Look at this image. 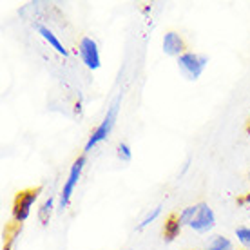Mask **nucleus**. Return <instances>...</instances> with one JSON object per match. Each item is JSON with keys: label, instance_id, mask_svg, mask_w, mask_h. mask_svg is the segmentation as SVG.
<instances>
[{"label": "nucleus", "instance_id": "obj_1", "mask_svg": "<svg viewBox=\"0 0 250 250\" xmlns=\"http://www.w3.org/2000/svg\"><path fill=\"white\" fill-rule=\"evenodd\" d=\"M120 104H122V96H116L114 102L109 105L105 116L102 120V124L93 131V134L89 136L87 144H85V152H91V150L96 147L98 144H102L104 140H107V136L111 134L114 124H116V118H118V111H120Z\"/></svg>", "mask_w": 250, "mask_h": 250}, {"label": "nucleus", "instance_id": "obj_2", "mask_svg": "<svg viewBox=\"0 0 250 250\" xmlns=\"http://www.w3.org/2000/svg\"><path fill=\"white\" fill-rule=\"evenodd\" d=\"M207 63H208V57L201 55V53H194V51H185L182 57L178 58V67L182 71V75L190 82L200 78L201 73L205 71Z\"/></svg>", "mask_w": 250, "mask_h": 250}, {"label": "nucleus", "instance_id": "obj_3", "mask_svg": "<svg viewBox=\"0 0 250 250\" xmlns=\"http://www.w3.org/2000/svg\"><path fill=\"white\" fill-rule=\"evenodd\" d=\"M83 165H85V156H78L75 160V163L71 165L67 180L63 182L62 192H60V198H58V208H60V210H65V208L69 207V203H71V196H73L76 185H78V182H80Z\"/></svg>", "mask_w": 250, "mask_h": 250}, {"label": "nucleus", "instance_id": "obj_4", "mask_svg": "<svg viewBox=\"0 0 250 250\" xmlns=\"http://www.w3.org/2000/svg\"><path fill=\"white\" fill-rule=\"evenodd\" d=\"M40 192H42V187L27 188V190L19 192V196L15 198V203H13V219L17 223H24L25 219L29 218L31 208L35 205V201L38 200Z\"/></svg>", "mask_w": 250, "mask_h": 250}, {"label": "nucleus", "instance_id": "obj_5", "mask_svg": "<svg viewBox=\"0 0 250 250\" xmlns=\"http://www.w3.org/2000/svg\"><path fill=\"white\" fill-rule=\"evenodd\" d=\"M78 53H80L82 62L85 63L87 69H91V71L100 69L102 58H100V51H98V44H96L91 37L82 38L80 45H78Z\"/></svg>", "mask_w": 250, "mask_h": 250}, {"label": "nucleus", "instance_id": "obj_6", "mask_svg": "<svg viewBox=\"0 0 250 250\" xmlns=\"http://www.w3.org/2000/svg\"><path fill=\"white\" fill-rule=\"evenodd\" d=\"M214 225H216V214H214V210L205 201L198 203V212H196L192 223H190V229L200 232V234H207V232L212 230Z\"/></svg>", "mask_w": 250, "mask_h": 250}, {"label": "nucleus", "instance_id": "obj_7", "mask_svg": "<svg viewBox=\"0 0 250 250\" xmlns=\"http://www.w3.org/2000/svg\"><path fill=\"white\" fill-rule=\"evenodd\" d=\"M162 47H163V53H165V55H169V57L180 58L183 53H185V42H183V38L180 37L176 31L165 33Z\"/></svg>", "mask_w": 250, "mask_h": 250}, {"label": "nucleus", "instance_id": "obj_8", "mask_svg": "<svg viewBox=\"0 0 250 250\" xmlns=\"http://www.w3.org/2000/svg\"><path fill=\"white\" fill-rule=\"evenodd\" d=\"M37 29H38V35L44 38L45 42H47V44H49L51 47H53V49L57 51L58 55H62V57H67L69 51L65 49V45H63L62 42H60V38H58L57 35H55V33L51 31L47 25H38Z\"/></svg>", "mask_w": 250, "mask_h": 250}, {"label": "nucleus", "instance_id": "obj_9", "mask_svg": "<svg viewBox=\"0 0 250 250\" xmlns=\"http://www.w3.org/2000/svg\"><path fill=\"white\" fill-rule=\"evenodd\" d=\"M183 227L180 225V219L178 216H170L167 221H165V227H163V239L170 243V241H174L178 236H180V232H182Z\"/></svg>", "mask_w": 250, "mask_h": 250}, {"label": "nucleus", "instance_id": "obj_10", "mask_svg": "<svg viewBox=\"0 0 250 250\" xmlns=\"http://www.w3.org/2000/svg\"><path fill=\"white\" fill-rule=\"evenodd\" d=\"M205 250H234V245L229 238L214 234L208 238V241L205 243Z\"/></svg>", "mask_w": 250, "mask_h": 250}, {"label": "nucleus", "instance_id": "obj_11", "mask_svg": "<svg viewBox=\"0 0 250 250\" xmlns=\"http://www.w3.org/2000/svg\"><path fill=\"white\" fill-rule=\"evenodd\" d=\"M53 208H55V198L49 196L47 200L42 203V207L38 208V221L42 223V225H47L51 219V214H53Z\"/></svg>", "mask_w": 250, "mask_h": 250}, {"label": "nucleus", "instance_id": "obj_12", "mask_svg": "<svg viewBox=\"0 0 250 250\" xmlns=\"http://www.w3.org/2000/svg\"><path fill=\"white\" fill-rule=\"evenodd\" d=\"M160 214H162V205L152 207L149 212L144 216V219H142V221H140V223L136 225V230H144V229H147V227H149L150 223H152V221H154V219L160 216Z\"/></svg>", "mask_w": 250, "mask_h": 250}, {"label": "nucleus", "instance_id": "obj_13", "mask_svg": "<svg viewBox=\"0 0 250 250\" xmlns=\"http://www.w3.org/2000/svg\"><path fill=\"white\" fill-rule=\"evenodd\" d=\"M198 212V205H190V207H185L182 208V212L178 214V219H180V225L182 227H190L192 223L194 216Z\"/></svg>", "mask_w": 250, "mask_h": 250}, {"label": "nucleus", "instance_id": "obj_14", "mask_svg": "<svg viewBox=\"0 0 250 250\" xmlns=\"http://www.w3.org/2000/svg\"><path fill=\"white\" fill-rule=\"evenodd\" d=\"M236 238L243 247L250 249V227H238L236 229Z\"/></svg>", "mask_w": 250, "mask_h": 250}, {"label": "nucleus", "instance_id": "obj_15", "mask_svg": "<svg viewBox=\"0 0 250 250\" xmlns=\"http://www.w3.org/2000/svg\"><path fill=\"white\" fill-rule=\"evenodd\" d=\"M116 156H118L122 162H131V158H132L131 147L125 144V142H122V144L118 145V149H116Z\"/></svg>", "mask_w": 250, "mask_h": 250}, {"label": "nucleus", "instance_id": "obj_16", "mask_svg": "<svg viewBox=\"0 0 250 250\" xmlns=\"http://www.w3.org/2000/svg\"><path fill=\"white\" fill-rule=\"evenodd\" d=\"M239 203H241V205H245V203H250V194H249V196H245V198L239 201Z\"/></svg>", "mask_w": 250, "mask_h": 250}, {"label": "nucleus", "instance_id": "obj_17", "mask_svg": "<svg viewBox=\"0 0 250 250\" xmlns=\"http://www.w3.org/2000/svg\"><path fill=\"white\" fill-rule=\"evenodd\" d=\"M11 243H13V241H7V245H6V247H4L2 250H13V249H11Z\"/></svg>", "mask_w": 250, "mask_h": 250}, {"label": "nucleus", "instance_id": "obj_18", "mask_svg": "<svg viewBox=\"0 0 250 250\" xmlns=\"http://www.w3.org/2000/svg\"><path fill=\"white\" fill-rule=\"evenodd\" d=\"M249 178H250V174H249Z\"/></svg>", "mask_w": 250, "mask_h": 250}]
</instances>
